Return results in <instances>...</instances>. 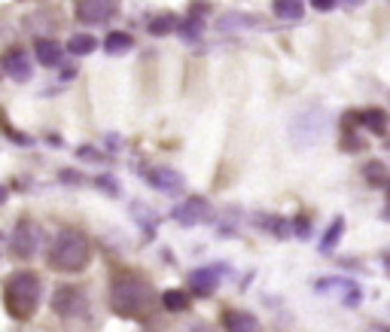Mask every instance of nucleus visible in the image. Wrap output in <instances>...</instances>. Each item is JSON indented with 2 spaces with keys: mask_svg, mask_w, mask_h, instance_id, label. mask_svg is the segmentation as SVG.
<instances>
[{
  "mask_svg": "<svg viewBox=\"0 0 390 332\" xmlns=\"http://www.w3.org/2000/svg\"><path fill=\"white\" fill-rule=\"evenodd\" d=\"M110 305L119 317H144L156 305V289L140 275H119L110 289Z\"/></svg>",
  "mask_w": 390,
  "mask_h": 332,
  "instance_id": "obj_1",
  "label": "nucleus"
},
{
  "mask_svg": "<svg viewBox=\"0 0 390 332\" xmlns=\"http://www.w3.org/2000/svg\"><path fill=\"white\" fill-rule=\"evenodd\" d=\"M92 259V244H89V238L82 235L77 229H61L58 235L52 238V244H49V253H46V262L52 265L55 271H82Z\"/></svg>",
  "mask_w": 390,
  "mask_h": 332,
  "instance_id": "obj_2",
  "label": "nucleus"
},
{
  "mask_svg": "<svg viewBox=\"0 0 390 332\" xmlns=\"http://www.w3.org/2000/svg\"><path fill=\"white\" fill-rule=\"evenodd\" d=\"M3 302H6V311L15 320L34 317V311L40 305V278L34 271H15L3 287Z\"/></svg>",
  "mask_w": 390,
  "mask_h": 332,
  "instance_id": "obj_3",
  "label": "nucleus"
},
{
  "mask_svg": "<svg viewBox=\"0 0 390 332\" xmlns=\"http://www.w3.org/2000/svg\"><path fill=\"white\" fill-rule=\"evenodd\" d=\"M119 13V0H77V19L86 24H107Z\"/></svg>",
  "mask_w": 390,
  "mask_h": 332,
  "instance_id": "obj_4",
  "label": "nucleus"
},
{
  "mask_svg": "<svg viewBox=\"0 0 390 332\" xmlns=\"http://www.w3.org/2000/svg\"><path fill=\"white\" fill-rule=\"evenodd\" d=\"M37 247H40V229L31 220H22L19 229L13 232V253L19 259H31L37 253Z\"/></svg>",
  "mask_w": 390,
  "mask_h": 332,
  "instance_id": "obj_5",
  "label": "nucleus"
},
{
  "mask_svg": "<svg viewBox=\"0 0 390 332\" xmlns=\"http://www.w3.org/2000/svg\"><path fill=\"white\" fill-rule=\"evenodd\" d=\"M0 68H3V73H10L15 82L31 80V73H34V68H31V61H28V55H24L22 49H10V52L3 55V61H0Z\"/></svg>",
  "mask_w": 390,
  "mask_h": 332,
  "instance_id": "obj_6",
  "label": "nucleus"
},
{
  "mask_svg": "<svg viewBox=\"0 0 390 332\" xmlns=\"http://www.w3.org/2000/svg\"><path fill=\"white\" fill-rule=\"evenodd\" d=\"M82 302H86V299H82V293L77 287H61L52 299V308L61 314V317H73V314L82 311Z\"/></svg>",
  "mask_w": 390,
  "mask_h": 332,
  "instance_id": "obj_7",
  "label": "nucleus"
},
{
  "mask_svg": "<svg viewBox=\"0 0 390 332\" xmlns=\"http://www.w3.org/2000/svg\"><path fill=\"white\" fill-rule=\"evenodd\" d=\"M174 217L180 222H186V226H193V222H202L211 217V204H207L204 198H189L186 204H180L177 211H174Z\"/></svg>",
  "mask_w": 390,
  "mask_h": 332,
  "instance_id": "obj_8",
  "label": "nucleus"
},
{
  "mask_svg": "<svg viewBox=\"0 0 390 332\" xmlns=\"http://www.w3.org/2000/svg\"><path fill=\"white\" fill-rule=\"evenodd\" d=\"M147 180L156 189H162V193H180V189H183V177H180L177 171H171V168H149Z\"/></svg>",
  "mask_w": 390,
  "mask_h": 332,
  "instance_id": "obj_9",
  "label": "nucleus"
},
{
  "mask_svg": "<svg viewBox=\"0 0 390 332\" xmlns=\"http://www.w3.org/2000/svg\"><path fill=\"white\" fill-rule=\"evenodd\" d=\"M223 329L226 332H262L260 320L250 311H226L223 314Z\"/></svg>",
  "mask_w": 390,
  "mask_h": 332,
  "instance_id": "obj_10",
  "label": "nucleus"
},
{
  "mask_svg": "<svg viewBox=\"0 0 390 332\" xmlns=\"http://www.w3.org/2000/svg\"><path fill=\"white\" fill-rule=\"evenodd\" d=\"M34 52H37V61L46 64V68H58V64H61V46H58L52 37H49V40L40 37L37 46H34Z\"/></svg>",
  "mask_w": 390,
  "mask_h": 332,
  "instance_id": "obj_11",
  "label": "nucleus"
},
{
  "mask_svg": "<svg viewBox=\"0 0 390 332\" xmlns=\"http://www.w3.org/2000/svg\"><path fill=\"white\" fill-rule=\"evenodd\" d=\"M189 284H193L195 296H211L213 287L220 284V278H217V271H213V269H198V271H193Z\"/></svg>",
  "mask_w": 390,
  "mask_h": 332,
  "instance_id": "obj_12",
  "label": "nucleus"
},
{
  "mask_svg": "<svg viewBox=\"0 0 390 332\" xmlns=\"http://www.w3.org/2000/svg\"><path fill=\"white\" fill-rule=\"evenodd\" d=\"M271 10H275L278 19L293 22V19H299V15H302L305 0H275V3H271Z\"/></svg>",
  "mask_w": 390,
  "mask_h": 332,
  "instance_id": "obj_13",
  "label": "nucleus"
},
{
  "mask_svg": "<svg viewBox=\"0 0 390 332\" xmlns=\"http://www.w3.org/2000/svg\"><path fill=\"white\" fill-rule=\"evenodd\" d=\"M357 119H360V126H363V128L375 131V135H384V128H387V116H384V110H378V107H372V110L360 113Z\"/></svg>",
  "mask_w": 390,
  "mask_h": 332,
  "instance_id": "obj_14",
  "label": "nucleus"
},
{
  "mask_svg": "<svg viewBox=\"0 0 390 332\" xmlns=\"http://www.w3.org/2000/svg\"><path fill=\"white\" fill-rule=\"evenodd\" d=\"M131 46H135V40H131V34H122V31H113V34L107 37V43H104V49L110 55H122V52H128Z\"/></svg>",
  "mask_w": 390,
  "mask_h": 332,
  "instance_id": "obj_15",
  "label": "nucleus"
},
{
  "mask_svg": "<svg viewBox=\"0 0 390 332\" xmlns=\"http://www.w3.org/2000/svg\"><path fill=\"white\" fill-rule=\"evenodd\" d=\"M68 49L73 55H89V52H95V49H98V40L92 34H73Z\"/></svg>",
  "mask_w": 390,
  "mask_h": 332,
  "instance_id": "obj_16",
  "label": "nucleus"
},
{
  "mask_svg": "<svg viewBox=\"0 0 390 332\" xmlns=\"http://www.w3.org/2000/svg\"><path fill=\"white\" fill-rule=\"evenodd\" d=\"M250 24H256V19H250V15H238V13H229V15H223V19L217 22V28L226 34V31L232 28H250Z\"/></svg>",
  "mask_w": 390,
  "mask_h": 332,
  "instance_id": "obj_17",
  "label": "nucleus"
},
{
  "mask_svg": "<svg viewBox=\"0 0 390 332\" xmlns=\"http://www.w3.org/2000/svg\"><path fill=\"white\" fill-rule=\"evenodd\" d=\"M162 305H165L168 311H183L186 305H189V296L180 293V289H168V293L162 296Z\"/></svg>",
  "mask_w": 390,
  "mask_h": 332,
  "instance_id": "obj_18",
  "label": "nucleus"
},
{
  "mask_svg": "<svg viewBox=\"0 0 390 332\" xmlns=\"http://www.w3.org/2000/svg\"><path fill=\"white\" fill-rule=\"evenodd\" d=\"M171 28H174V15H171V13H165V15H156V19H149V34H156V37L171 34Z\"/></svg>",
  "mask_w": 390,
  "mask_h": 332,
  "instance_id": "obj_19",
  "label": "nucleus"
},
{
  "mask_svg": "<svg viewBox=\"0 0 390 332\" xmlns=\"http://www.w3.org/2000/svg\"><path fill=\"white\" fill-rule=\"evenodd\" d=\"M363 174H366V180L372 186H384V180H387V171H384V165H381V162H369Z\"/></svg>",
  "mask_w": 390,
  "mask_h": 332,
  "instance_id": "obj_20",
  "label": "nucleus"
},
{
  "mask_svg": "<svg viewBox=\"0 0 390 332\" xmlns=\"http://www.w3.org/2000/svg\"><path fill=\"white\" fill-rule=\"evenodd\" d=\"M198 34H202V22L189 19V22L183 24V37H186V40H193V37H198Z\"/></svg>",
  "mask_w": 390,
  "mask_h": 332,
  "instance_id": "obj_21",
  "label": "nucleus"
},
{
  "mask_svg": "<svg viewBox=\"0 0 390 332\" xmlns=\"http://www.w3.org/2000/svg\"><path fill=\"white\" fill-rule=\"evenodd\" d=\"M345 226H342V220H336L333 226H329V235H327V241H323V247H333V241L338 238V232H342Z\"/></svg>",
  "mask_w": 390,
  "mask_h": 332,
  "instance_id": "obj_22",
  "label": "nucleus"
},
{
  "mask_svg": "<svg viewBox=\"0 0 390 332\" xmlns=\"http://www.w3.org/2000/svg\"><path fill=\"white\" fill-rule=\"evenodd\" d=\"M314 3V10H320V13H327V10H333V6L338 3V0H311Z\"/></svg>",
  "mask_w": 390,
  "mask_h": 332,
  "instance_id": "obj_23",
  "label": "nucleus"
},
{
  "mask_svg": "<svg viewBox=\"0 0 390 332\" xmlns=\"http://www.w3.org/2000/svg\"><path fill=\"white\" fill-rule=\"evenodd\" d=\"M186 332H213V329L207 326V323H193V326H189Z\"/></svg>",
  "mask_w": 390,
  "mask_h": 332,
  "instance_id": "obj_24",
  "label": "nucleus"
},
{
  "mask_svg": "<svg viewBox=\"0 0 390 332\" xmlns=\"http://www.w3.org/2000/svg\"><path fill=\"white\" fill-rule=\"evenodd\" d=\"M342 3H347V6H357V3H360V0H342Z\"/></svg>",
  "mask_w": 390,
  "mask_h": 332,
  "instance_id": "obj_25",
  "label": "nucleus"
},
{
  "mask_svg": "<svg viewBox=\"0 0 390 332\" xmlns=\"http://www.w3.org/2000/svg\"><path fill=\"white\" fill-rule=\"evenodd\" d=\"M0 202H3V189H0Z\"/></svg>",
  "mask_w": 390,
  "mask_h": 332,
  "instance_id": "obj_26",
  "label": "nucleus"
}]
</instances>
